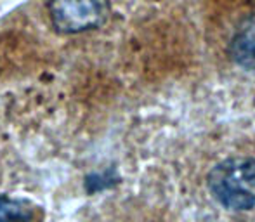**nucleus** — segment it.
<instances>
[{"label": "nucleus", "instance_id": "nucleus-1", "mask_svg": "<svg viewBox=\"0 0 255 222\" xmlns=\"http://www.w3.org/2000/svg\"><path fill=\"white\" fill-rule=\"evenodd\" d=\"M208 191L224 209L247 212L255 207V158L231 156L219 162L207 175Z\"/></svg>", "mask_w": 255, "mask_h": 222}, {"label": "nucleus", "instance_id": "nucleus-2", "mask_svg": "<svg viewBox=\"0 0 255 222\" xmlns=\"http://www.w3.org/2000/svg\"><path fill=\"white\" fill-rule=\"evenodd\" d=\"M47 12L57 33L78 35L103 26L111 7L110 0H49Z\"/></svg>", "mask_w": 255, "mask_h": 222}, {"label": "nucleus", "instance_id": "nucleus-3", "mask_svg": "<svg viewBox=\"0 0 255 222\" xmlns=\"http://www.w3.org/2000/svg\"><path fill=\"white\" fill-rule=\"evenodd\" d=\"M229 54L238 66L255 70V14H250L235 30L229 44Z\"/></svg>", "mask_w": 255, "mask_h": 222}, {"label": "nucleus", "instance_id": "nucleus-4", "mask_svg": "<svg viewBox=\"0 0 255 222\" xmlns=\"http://www.w3.org/2000/svg\"><path fill=\"white\" fill-rule=\"evenodd\" d=\"M38 207L23 196L0 195V222H33Z\"/></svg>", "mask_w": 255, "mask_h": 222}, {"label": "nucleus", "instance_id": "nucleus-5", "mask_svg": "<svg viewBox=\"0 0 255 222\" xmlns=\"http://www.w3.org/2000/svg\"><path fill=\"white\" fill-rule=\"evenodd\" d=\"M118 182V177H115V170L110 168L108 172L104 174H89L85 177V189L87 193H98V191H103L106 188H111V186Z\"/></svg>", "mask_w": 255, "mask_h": 222}]
</instances>
